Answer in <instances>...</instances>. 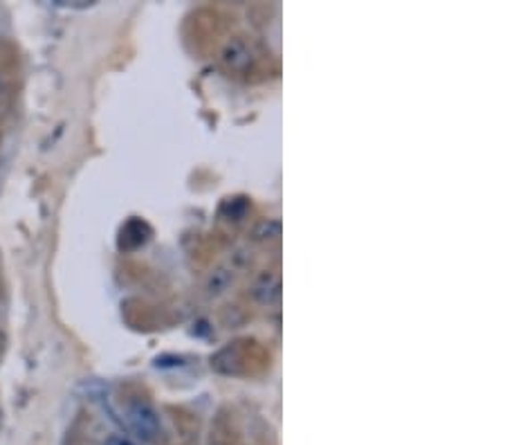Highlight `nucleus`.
Returning a JSON list of instances; mask_svg holds the SVG:
<instances>
[{
	"label": "nucleus",
	"mask_w": 505,
	"mask_h": 445,
	"mask_svg": "<svg viewBox=\"0 0 505 445\" xmlns=\"http://www.w3.org/2000/svg\"><path fill=\"white\" fill-rule=\"evenodd\" d=\"M126 421L131 430L146 443H153L162 434V423H159L158 409L144 399H133L126 405Z\"/></svg>",
	"instance_id": "f257e3e1"
},
{
	"label": "nucleus",
	"mask_w": 505,
	"mask_h": 445,
	"mask_svg": "<svg viewBox=\"0 0 505 445\" xmlns=\"http://www.w3.org/2000/svg\"><path fill=\"white\" fill-rule=\"evenodd\" d=\"M252 295L258 304L263 306L274 304V301L281 297V276L276 275L274 270L261 272L257 282H254Z\"/></svg>",
	"instance_id": "f03ea898"
},
{
	"label": "nucleus",
	"mask_w": 505,
	"mask_h": 445,
	"mask_svg": "<svg viewBox=\"0 0 505 445\" xmlns=\"http://www.w3.org/2000/svg\"><path fill=\"white\" fill-rule=\"evenodd\" d=\"M252 62V50H249L248 43L243 38H232V41L224 43L223 47V63L232 70H243Z\"/></svg>",
	"instance_id": "7ed1b4c3"
},
{
	"label": "nucleus",
	"mask_w": 505,
	"mask_h": 445,
	"mask_svg": "<svg viewBox=\"0 0 505 445\" xmlns=\"http://www.w3.org/2000/svg\"><path fill=\"white\" fill-rule=\"evenodd\" d=\"M103 445H135V443L122 434H110L106 441H103Z\"/></svg>",
	"instance_id": "20e7f679"
}]
</instances>
